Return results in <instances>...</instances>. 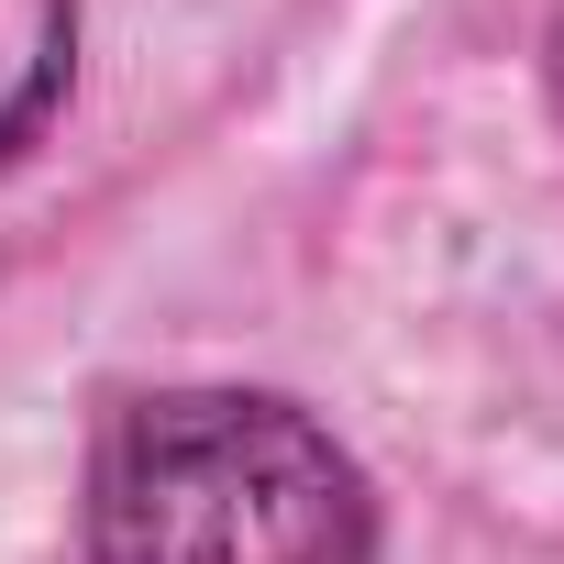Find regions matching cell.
I'll return each instance as SVG.
<instances>
[{
    "label": "cell",
    "mask_w": 564,
    "mask_h": 564,
    "mask_svg": "<svg viewBox=\"0 0 564 564\" xmlns=\"http://www.w3.org/2000/svg\"><path fill=\"white\" fill-rule=\"evenodd\" d=\"M542 89H553V111H564V12H553V34H542Z\"/></svg>",
    "instance_id": "3"
},
{
    "label": "cell",
    "mask_w": 564,
    "mask_h": 564,
    "mask_svg": "<svg viewBox=\"0 0 564 564\" xmlns=\"http://www.w3.org/2000/svg\"><path fill=\"white\" fill-rule=\"evenodd\" d=\"M78 78V0H0V166H12Z\"/></svg>",
    "instance_id": "2"
},
{
    "label": "cell",
    "mask_w": 564,
    "mask_h": 564,
    "mask_svg": "<svg viewBox=\"0 0 564 564\" xmlns=\"http://www.w3.org/2000/svg\"><path fill=\"white\" fill-rule=\"evenodd\" d=\"M89 564H377V498L300 399L155 388L100 421Z\"/></svg>",
    "instance_id": "1"
}]
</instances>
